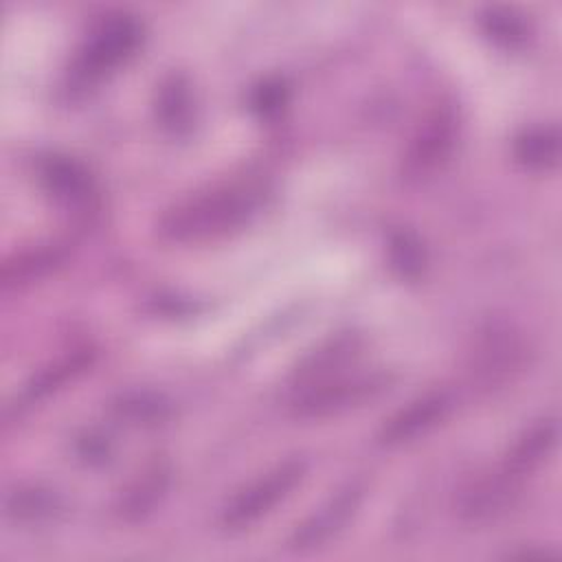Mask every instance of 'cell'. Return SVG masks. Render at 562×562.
I'll use <instances>...</instances> for the list:
<instances>
[{
  "instance_id": "6da1fadb",
  "label": "cell",
  "mask_w": 562,
  "mask_h": 562,
  "mask_svg": "<svg viewBox=\"0 0 562 562\" xmlns=\"http://www.w3.org/2000/svg\"><path fill=\"white\" fill-rule=\"evenodd\" d=\"M266 184L244 176L215 182L169 206L156 228L167 244H195L228 235L248 224L261 209Z\"/></svg>"
},
{
  "instance_id": "7a4b0ae2",
  "label": "cell",
  "mask_w": 562,
  "mask_h": 562,
  "mask_svg": "<svg viewBox=\"0 0 562 562\" xmlns=\"http://www.w3.org/2000/svg\"><path fill=\"white\" fill-rule=\"evenodd\" d=\"M393 384L391 373H338L312 386L292 391L290 413L296 419H327L382 397Z\"/></svg>"
},
{
  "instance_id": "3957f363",
  "label": "cell",
  "mask_w": 562,
  "mask_h": 562,
  "mask_svg": "<svg viewBox=\"0 0 562 562\" xmlns=\"http://www.w3.org/2000/svg\"><path fill=\"white\" fill-rule=\"evenodd\" d=\"M305 472H307V463L299 457H292L277 463L259 479L250 481L224 505L220 514L222 529L235 533L259 522L279 503H283L296 485H301V481L305 479Z\"/></svg>"
},
{
  "instance_id": "277c9868",
  "label": "cell",
  "mask_w": 562,
  "mask_h": 562,
  "mask_svg": "<svg viewBox=\"0 0 562 562\" xmlns=\"http://www.w3.org/2000/svg\"><path fill=\"white\" fill-rule=\"evenodd\" d=\"M143 42V26L130 13L105 15L81 46L75 75L81 81H97L125 64Z\"/></svg>"
},
{
  "instance_id": "5b68a950",
  "label": "cell",
  "mask_w": 562,
  "mask_h": 562,
  "mask_svg": "<svg viewBox=\"0 0 562 562\" xmlns=\"http://www.w3.org/2000/svg\"><path fill=\"white\" fill-rule=\"evenodd\" d=\"M459 138V116L454 108H435L411 136L402 156V178L422 182L435 176L450 158Z\"/></svg>"
},
{
  "instance_id": "8992f818",
  "label": "cell",
  "mask_w": 562,
  "mask_h": 562,
  "mask_svg": "<svg viewBox=\"0 0 562 562\" xmlns=\"http://www.w3.org/2000/svg\"><path fill=\"white\" fill-rule=\"evenodd\" d=\"M527 476L518 474L505 461L474 476L459 494L457 514L465 525H487L498 520L516 505Z\"/></svg>"
},
{
  "instance_id": "52a82bcc",
  "label": "cell",
  "mask_w": 562,
  "mask_h": 562,
  "mask_svg": "<svg viewBox=\"0 0 562 562\" xmlns=\"http://www.w3.org/2000/svg\"><path fill=\"white\" fill-rule=\"evenodd\" d=\"M525 358L527 347L520 334H516L509 325H490L481 331L474 345L470 371L481 386L496 389L522 369Z\"/></svg>"
},
{
  "instance_id": "ba28073f",
  "label": "cell",
  "mask_w": 562,
  "mask_h": 562,
  "mask_svg": "<svg viewBox=\"0 0 562 562\" xmlns=\"http://www.w3.org/2000/svg\"><path fill=\"white\" fill-rule=\"evenodd\" d=\"M364 498L362 483H349L338 490L325 505H321L310 518H305L288 538V549L296 553H305L323 547L331 538H336L347 522L356 516L360 503Z\"/></svg>"
},
{
  "instance_id": "9c48e42d",
  "label": "cell",
  "mask_w": 562,
  "mask_h": 562,
  "mask_svg": "<svg viewBox=\"0 0 562 562\" xmlns=\"http://www.w3.org/2000/svg\"><path fill=\"white\" fill-rule=\"evenodd\" d=\"M452 404V393L446 389H435L411 400L384 422L378 432V443L384 448H395L424 437L448 417Z\"/></svg>"
},
{
  "instance_id": "30bf717a",
  "label": "cell",
  "mask_w": 562,
  "mask_h": 562,
  "mask_svg": "<svg viewBox=\"0 0 562 562\" xmlns=\"http://www.w3.org/2000/svg\"><path fill=\"white\" fill-rule=\"evenodd\" d=\"M362 349V336L356 331H342L321 342L314 351L305 353L301 362L292 369L288 382L292 391L312 386L331 375L345 373V367L356 362Z\"/></svg>"
},
{
  "instance_id": "8fae6325",
  "label": "cell",
  "mask_w": 562,
  "mask_h": 562,
  "mask_svg": "<svg viewBox=\"0 0 562 562\" xmlns=\"http://www.w3.org/2000/svg\"><path fill=\"white\" fill-rule=\"evenodd\" d=\"M42 189L68 209H86L97 200V182L88 167L70 156H48L40 162Z\"/></svg>"
},
{
  "instance_id": "7c38bea8",
  "label": "cell",
  "mask_w": 562,
  "mask_h": 562,
  "mask_svg": "<svg viewBox=\"0 0 562 562\" xmlns=\"http://www.w3.org/2000/svg\"><path fill=\"white\" fill-rule=\"evenodd\" d=\"M169 485H171V465L162 459L147 463L116 496L112 507L114 516L127 525L147 518L167 496Z\"/></svg>"
},
{
  "instance_id": "4fadbf2b",
  "label": "cell",
  "mask_w": 562,
  "mask_h": 562,
  "mask_svg": "<svg viewBox=\"0 0 562 562\" xmlns=\"http://www.w3.org/2000/svg\"><path fill=\"white\" fill-rule=\"evenodd\" d=\"M66 261V248L61 244H37L13 252L4 259L0 270V281L4 290L24 288L33 281L44 279L46 274L61 268Z\"/></svg>"
},
{
  "instance_id": "5bb4252c",
  "label": "cell",
  "mask_w": 562,
  "mask_h": 562,
  "mask_svg": "<svg viewBox=\"0 0 562 562\" xmlns=\"http://www.w3.org/2000/svg\"><path fill=\"white\" fill-rule=\"evenodd\" d=\"M64 507L61 494L40 483L18 485L4 496V516L20 525L50 522L64 514Z\"/></svg>"
},
{
  "instance_id": "9a60e30c",
  "label": "cell",
  "mask_w": 562,
  "mask_h": 562,
  "mask_svg": "<svg viewBox=\"0 0 562 562\" xmlns=\"http://www.w3.org/2000/svg\"><path fill=\"white\" fill-rule=\"evenodd\" d=\"M156 119L162 130L178 134L191 125L193 94L191 83L182 72L165 77L156 92Z\"/></svg>"
},
{
  "instance_id": "2e32d148",
  "label": "cell",
  "mask_w": 562,
  "mask_h": 562,
  "mask_svg": "<svg viewBox=\"0 0 562 562\" xmlns=\"http://www.w3.org/2000/svg\"><path fill=\"white\" fill-rule=\"evenodd\" d=\"M94 360V351L90 347H81L75 349L72 353H66L61 358H57L55 362H50L48 367H44L42 371H37L31 382L24 386L20 400L31 404L37 402L46 395H50L53 391L61 389L66 382L75 380L79 373H83Z\"/></svg>"
},
{
  "instance_id": "e0dca14e",
  "label": "cell",
  "mask_w": 562,
  "mask_h": 562,
  "mask_svg": "<svg viewBox=\"0 0 562 562\" xmlns=\"http://www.w3.org/2000/svg\"><path fill=\"white\" fill-rule=\"evenodd\" d=\"M514 158L531 171H549L560 162V132L555 125L529 127L514 138Z\"/></svg>"
},
{
  "instance_id": "ac0fdd59",
  "label": "cell",
  "mask_w": 562,
  "mask_h": 562,
  "mask_svg": "<svg viewBox=\"0 0 562 562\" xmlns=\"http://www.w3.org/2000/svg\"><path fill=\"white\" fill-rule=\"evenodd\" d=\"M114 413L132 424L156 426L171 417V404L154 393H127L114 402Z\"/></svg>"
},
{
  "instance_id": "d6986e66",
  "label": "cell",
  "mask_w": 562,
  "mask_h": 562,
  "mask_svg": "<svg viewBox=\"0 0 562 562\" xmlns=\"http://www.w3.org/2000/svg\"><path fill=\"white\" fill-rule=\"evenodd\" d=\"M389 261L400 277L415 279L426 266V248L411 231H397L389 239Z\"/></svg>"
},
{
  "instance_id": "ffe728a7",
  "label": "cell",
  "mask_w": 562,
  "mask_h": 562,
  "mask_svg": "<svg viewBox=\"0 0 562 562\" xmlns=\"http://www.w3.org/2000/svg\"><path fill=\"white\" fill-rule=\"evenodd\" d=\"M485 33L503 46H520L527 40V22L512 9H487L483 13Z\"/></svg>"
},
{
  "instance_id": "44dd1931",
  "label": "cell",
  "mask_w": 562,
  "mask_h": 562,
  "mask_svg": "<svg viewBox=\"0 0 562 562\" xmlns=\"http://www.w3.org/2000/svg\"><path fill=\"white\" fill-rule=\"evenodd\" d=\"M288 97H290V90L281 79H268L252 90L250 108L261 116H272L281 112V108L288 103Z\"/></svg>"
},
{
  "instance_id": "7402d4cb",
  "label": "cell",
  "mask_w": 562,
  "mask_h": 562,
  "mask_svg": "<svg viewBox=\"0 0 562 562\" xmlns=\"http://www.w3.org/2000/svg\"><path fill=\"white\" fill-rule=\"evenodd\" d=\"M79 454L88 461V463H103L110 452H112V443L108 437L103 435H94V432H88L79 439V446H77Z\"/></svg>"
}]
</instances>
